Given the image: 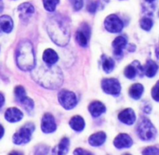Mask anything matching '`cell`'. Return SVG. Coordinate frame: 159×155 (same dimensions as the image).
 I'll return each mask as SVG.
<instances>
[{
	"label": "cell",
	"mask_w": 159,
	"mask_h": 155,
	"mask_svg": "<svg viewBox=\"0 0 159 155\" xmlns=\"http://www.w3.org/2000/svg\"><path fill=\"white\" fill-rule=\"evenodd\" d=\"M54 65V64H53ZM47 64V66L40 67V70L35 71V81H37L42 86L51 89L59 88L63 82L61 71L58 67Z\"/></svg>",
	"instance_id": "cell-1"
},
{
	"label": "cell",
	"mask_w": 159,
	"mask_h": 155,
	"mask_svg": "<svg viewBox=\"0 0 159 155\" xmlns=\"http://www.w3.org/2000/svg\"><path fill=\"white\" fill-rule=\"evenodd\" d=\"M48 33L53 41L59 46L68 44L70 39L69 26L68 23L61 17H52L48 21Z\"/></svg>",
	"instance_id": "cell-2"
},
{
	"label": "cell",
	"mask_w": 159,
	"mask_h": 155,
	"mask_svg": "<svg viewBox=\"0 0 159 155\" xmlns=\"http://www.w3.org/2000/svg\"><path fill=\"white\" fill-rule=\"evenodd\" d=\"M16 64L23 71H31L35 68L36 60L32 43L28 40H23L16 49Z\"/></svg>",
	"instance_id": "cell-3"
},
{
	"label": "cell",
	"mask_w": 159,
	"mask_h": 155,
	"mask_svg": "<svg viewBox=\"0 0 159 155\" xmlns=\"http://www.w3.org/2000/svg\"><path fill=\"white\" fill-rule=\"evenodd\" d=\"M137 133L140 139L144 141L152 140L155 138L157 131L152 122L147 118H143L137 126Z\"/></svg>",
	"instance_id": "cell-4"
},
{
	"label": "cell",
	"mask_w": 159,
	"mask_h": 155,
	"mask_svg": "<svg viewBox=\"0 0 159 155\" xmlns=\"http://www.w3.org/2000/svg\"><path fill=\"white\" fill-rule=\"evenodd\" d=\"M34 125L33 123H26L20 129L12 136V141L15 144L20 145L30 142L34 131Z\"/></svg>",
	"instance_id": "cell-5"
},
{
	"label": "cell",
	"mask_w": 159,
	"mask_h": 155,
	"mask_svg": "<svg viewBox=\"0 0 159 155\" xmlns=\"http://www.w3.org/2000/svg\"><path fill=\"white\" fill-rule=\"evenodd\" d=\"M58 102L65 109H71L77 104V98L75 94L67 89H62L59 91Z\"/></svg>",
	"instance_id": "cell-6"
},
{
	"label": "cell",
	"mask_w": 159,
	"mask_h": 155,
	"mask_svg": "<svg viewBox=\"0 0 159 155\" xmlns=\"http://www.w3.org/2000/svg\"><path fill=\"white\" fill-rule=\"evenodd\" d=\"M104 26L108 32L120 33L124 28V23L116 15L112 14L108 16L104 21Z\"/></svg>",
	"instance_id": "cell-7"
},
{
	"label": "cell",
	"mask_w": 159,
	"mask_h": 155,
	"mask_svg": "<svg viewBox=\"0 0 159 155\" xmlns=\"http://www.w3.org/2000/svg\"><path fill=\"white\" fill-rule=\"evenodd\" d=\"M102 90L107 94L117 95L121 91V86L119 81L116 78H106L101 83Z\"/></svg>",
	"instance_id": "cell-8"
},
{
	"label": "cell",
	"mask_w": 159,
	"mask_h": 155,
	"mask_svg": "<svg viewBox=\"0 0 159 155\" xmlns=\"http://www.w3.org/2000/svg\"><path fill=\"white\" fill-rule=\"evenodd\" d=\"M56 126L55 119L51 113H45L41 120V130L45 133H51L55 131Z\"/></svg>",
	"instance_id": "cell-9"
},
{
	"label": "cell",
	"mask_w": 159,
	"mask_h": 155,
	"mask_svg": "<svg viewBox=\"0 0 159 155\" xmlns=\"http://www.w3.org/2000/svg\"><path fill=\"white\" fill-rule=\"evenodd\" d=\"M76 40L78 43L82 46H86L88 44L89 39L90 37V28L88 25H82L80 29L76 32Z\"/></svg>",
	"instance_id": "cell-10"
},
{
	"label": "cell",
	"mask_w": 159,
	"mask_h": 155,
	"mask_svg": "<svg viewBox=\"0 0 159 155\" xmlns=\"http://www.w3.org/2000/svg\"><path fill=\"white\" fill-rule=\"evenodd\" d=\"M113 144L118 149L129 148L133 144V140L128 134L120 133L114 139Z\"/></svg>",
	"instance_id": "cell-11"
},
{
	"label": "cell",
	"mask_w": 159,
	"mask_h": 155,
	"mask_svg": "<svg viewBox=\"0 0 159 155\" xmlns=\"http://www.w3.org/2000/svg\"><path fill=\"white\" fill-rule=\"evenodd\" d=\"M118 119L126 125H132L136 120V114L132 108H127L119 113Z\"/></svg>",
	"instance_id": "cell-12"
},
{
	"label": "cell",
	"mask_w": 159,
	"mask_h": 155,
	"mask_svg": "<svg viewBox=\"0 0 159 155\" xmlns=\"http://www.w3.org/2000/svg\"><path fill=\"white\" fill-rule=\"evenodd\" d=\"M23 113L19 108H15V107L9 108L5 113V118L8 122H19L23 119Z\"/></svg>",
	"instance_id": "cell-13"
},
{
	"label": "cell",
	"mask_w": 159,
	"mask_h": 155,
	"mask_svg": "<svg viewBox=\"0 0 159 155\" xmlns=\"http://www.w3.org/2000/svg\"><path fill=\"white\" fill-rule=\"evenodd\" d=\"M127 45V38L124 36H119L113 42V53L116 56H121L123 50Z\"/></svg>",
	"instance_id": "cell-14"
},
{
	"label": "cell",
	"mask_w": 159,
	"mask_h": 155,
	"mask_svg": "<svg viewBox=\"0 0 159 155\" xmlns=\"http://www.w3.org/2000/svg\"><path fill=\"white\" fill-rule=\"evenodd\" d=\"M89 111L93 117H99L106 112V106L101 102L95 101L89 105Z\"/></svg>",
	"instance_id": "cell-15"
},
{
	"label": "cell",
	"mask_w": 159,
	"mask_h": 155,
	"mask_svg": "<svg viewBox=\"0 0 159 155\" xmlns=\"http://www.w3.org/2000/svg\"><path fill=\"white\" fill-rule=\"evenodd\" d=\"M19 14L21 20H26L30 18L34 12V8L28 2L23 3L18 7Z\"/></svg>",
	"instance_id": "cell-16"
},
{
	"label": "cell",
	"mask_w": 159,
	"mask_h": 155,
	"mask_svg": "<svg viewBox=\"0 0 159 155\" xmlns=\"http://www.w3.org/2000/svg\"><path fill=\"white\" fill-rule=\"evenodd\" d=\"M138 71H143L142 67L141 66L138 60L134 62L130 65L127 66L124 70V75L129 79H134L137 76Z\"/></svg>",
	"instance_id": "cell-17"
},
{
	"label": "cell",
	"mask_w": 159,
	"mask_h": 155,
	"mask_svg": "<svg viewBox=\"0 0 159 155\" xmlns=\"http://www.w3.org/2000/svg\"><path fill=\"white\" fill-rule=\"evenodd\" d=\"M13 28V21L9 16H0V31L3 33H10Z\"/></svg>",
	"instance_id": "cell-18"
},
{
	"label": "cell",
	"mask_w": 159,
	"mask_h": 155,
	"mask_svg": "<svg viewBox=\"0 0 159 155\" xmlns=\"http://www.w3.org/2000/svg\"><path fill=\"white\" fill-rule=\"evenodd\" d=\"M107 139V135L104 132H98L89 137V143L93 147H99L104 144Z\"/></svg>",
	"instance_id": "cell-19"
},
{
	"label": "cell",
	"mask_w": 159,
	"mask_h": 155,
	"mask_svg": "<svg viewBox=\"0 0 159 155\" xmlns=\"http://www.w3.org/2000/svg\"><path fill=\"white\" fill-rule=\"evenodd\" d=\"M43 60L46 64L53 65L58 60V55L54 50L47 49L43 54Z\"/></svg>",
	"instance_id": "cell-20"
},
{
	"label": "cell",
	"mask_w": 159,
	"mask_h": 155,
	"mask_svg": "<svg viewBox=\"0 0 159 155\" xmlns=\"http://www.w3.org/2000/svg\"><path fill=\"white\" fill-rule=\"evenodd\" d=\"M158 70V65L154 60H149L143 68V72L148 78H152L156 74Z\"/></svg>",
	"instance_id": "cell-21"
},
{
	"label": "cell",
	"mask_w": 159,
	"mask_h": 155,
	"mask_svg": "<svg viewBox=\"0 0 159 155\" xmlns=\"http://www.w3.org/2000/svg\"><path fill=\"white\" fill-rule=\"evenodd\" d=\"M69 125L75 131L80 132L85 128V121L80 116H75L70 119Z\"/></svg>",
	"instance_id": "cell-22"
},
{
	"label": "cell",
	"mask_w": 159,
	"mask_h": 155,
	"mask_svg": "<svg viewBox=\"0 0 159 155\" xmlns=\"http://www.w3.org/2000/svg\"><path fill=\"white\" fill-rule=\"evenodd\" d=\"M143 92H144V86L139 83L134 84L129 89V95L132 99H135V100H138L139 99H141Z\"/></svg>",
	"instance_id": "cell-23"
},
{
	"label": "cell",
	"mask_w": 159,
	"mask_h": 155,
	"mask_svg": "<svg viewBox=\"0 0 159 155\" xmlns=\"http://www.w3.org/2000/svg\"><path fill=\"white\" fill-rule=\"evenodd\" d=\"M69 139L67 137H64L61 140L60 144L53 150V153L57 154H66L69 150Z\"/></svg>",
	"instance_id": "cell-24"
},
{
	"label": "cell",
	"mask_w": 159,
	"mask_h": 155,
	"mask_svg": "<svg viewBox=\"0 0 159 155\" xmlns=\"http://www.w3.org/2000/svg\"><path fill=\"white\" fill-rule=\"evenodd\" d=\"M102 69L106 73H110L113 70L115 66V62L111 57H102Z\"/></svg>",
	"instance_id": "cell-25"
},
{
	"label": "cell",
	"mask_w": 159,
	"mask_h": 155,
	"mask_svg": "<svg viewBox=\"0 0 159 155\" xmlns=\"http://www.w3.org/2000/svg\"><path fill=\"white\" fill-rule=\"evenodd\" d=\"M60 0H43V4L45 9L48 12H54Z\"/></svg>",
	"instance_id": "cell-26"
},
{
	"label": "cell",
	"mask_w": 159,
	"mask_h": 155,
	"mask_svg": "<svg viewBox=\"0 0 159 155\" xmlns=\"http://www.w3.org/2000/svg\"><path fill=\"white\" fill-rule=\"evenodd\" d=\"M140 26L144 30L149 31L153 26V21H152V19L144 17V18L141 19V21H140Z\"/></svg>",
	"instance_id": "cell-27"
},
{
	"label": "cell",
	"mask_w": 159,
	"mask_h": 155,
	"mask_svg": "<svg viewBox=\"0 0 159 155\" xmlns=\"http://www.w3.org/2000/svg\"><path fill=\"white\" fill-rule=\"evenodd\" d=\"M20 102L23 105V108H24L27 112L32 111L33 108H34V101H33L30 98H28L26 97V96L25 98H23Z\"/></svg>",
	"instance_id": "cell-28"
},
{
	"label": "cell",
	"mask_w": 159,
	"mask_h": 155,
	"mask_svg": "<svg viewBox=\"0 0 159 155\" xmlns=\"http://www.w3.org/2000/svg\"><path fill=\"white\" fill-rule=\"evenodd\" d=\"M14 94H15L16 98L17 101L20 102L23 98H25L26 96V91H25L24 88L21 85H19L15 88L14 90Z\"/></svg>",
	"instance_id": "cell-29"
},
{
	"label": "cell",
	"mask_w": 159,
	"mask_h": 155,
	"mask_svg": "<svg viewBox=\"0 0 159 155\" xmlns=\"http://www.w3.org/2000/svg\"><path fill=\"white\" fill-rule=\"evenodd\" d=\"M152 96L154 100L159 102V80L156 82L155 86L152 89Z\"/></svg>",
	"instance_id": "cell-30"
},
{
	"label": "cell",
	"mask_w": 159,
	"mask_h": 155,
	"mask_svg": "<svg viewBox=\"0 0 159 155\" xmlns=\"http://www.w3.org/2000/svg\"><path fill=\"white\" fill-rule=\"evenodd\" d=\"M143 154H158L159 149L155 147H148L142 151Z\"/></svg>",
	"instance_id": "cell-31"
},
{
	"label": "cell",
	"mask_w": 159,
	"mask_h": 155,
	"mask_svg": "<svg viewBox=\"0 0 159 155\" xmlns=\"http://www.w3.org/2000/svg\"><path fill=\"white\" fill-rule=\"evenodd\" d=\"M75 10H80L83 6V0H70Z\"/></svg>",
	"instance_id": "cell-32"
},
{
	"label": "cell",
	"mask_w": 159,
	"mask_h": 155,
	"mask_svg": "<svg viewBox=\"0 0 159 155\" xmlns=\"http://www.w3.org/2000/svg\"><path fill=\"white\" fill-rule=\"evenodd\" d=\"M88 11L91 13H95L97 9V3L96 2H91L88 5Z\"/></svg>",
	"instance_id": "cell-33"
},
{
	"label": "cell",
	"mask_w": 159,
	"mask_h": 155,
	"mask_svg": "<svg viewBox=\"0 0 159 155\" xmlns=\"http://www.w3.org/2000/svg\"><path fill=\"white\" fill-rule=\"evenodd\" d=\"M74 153H75V154H82V155H84V154H92V153L87 151V150H83V149H82V148L76 149V150L74 151Z\"/></svg>",
	"instance_id": "cell-34"
},
{
	"label": "cell",
	"mask_w": 159,
	"mask_h": 155,
	"mask_svg": "<svg viewBox=\"0 0 159 155\" xmlns=\"http://www.w3.org/2000/svg\"><path fill=\"white\" fill-rule=\"evenodd\" d=\"M5 102V98H4V95H3L2 93H0V108H1L2 106L3 105V104H4Z\"/></svg>",
	"instance_id": "cell-35"
},
{
	"label": "cell",
	"mask_w": 159,
	"mask_h": 155,
	"mask_svg": "<svg viewBox=\"0 0 159 155\" xmlns=\"http://www.w3.org/2000/svg\"><path fill=\"white\" fill-rule=\"evenodd\" d=\"M4 128H3L2 126L0 125V139H1L3 136V135H4Z\"/></svg>",
	"instance_id": "cell-36"
},
{
	"label": "cell",
	"mask_w": 159,
	"mask_h": 155,
	"mask_svg": "<svg viewBox=\"0 0 159 155\" xmlns=\"http://www.w3.org/2000/svg\"><path fill=\"white\" fill-rule=\"evenodd\" d=\"M155 54H156V57H158V59L159 60V43L158 46L156 47V50H155Z\"/></svg>",
	"instance_id": "cell-37"
},
{
	"label": "cell",
	"mask_w": 159,
	"mask_h": 155,
	"mask_svg": "<svg viewBox=\"0 0 159 155\" xmlns=\"http://www.w3.org/2000/svg\"><path fill=\"white\" fill-rule=\"evenodd\" d=\"M146 2H153L154 1H155V0H145Z\"/></svg>",
	"instance_id": "cell-38"
}]
</instances>
